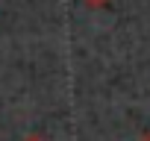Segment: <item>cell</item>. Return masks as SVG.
<instances>
[{"instance_id": "cell-1", "label": "cell", "mask_w": 150, "mask_h": 141, "mask_svg": "<svg viewBox=\"0 0 150 141\" xmlns=\"http://www.w3.org/2000/svg\"><path fill=\"white\" fill-rule=\"evenodd\" d=\"M86 6H91V9H100V6H106V3H112V0H83Z\"/></svg>"}, {"instance_id": "cell-3", "label": "cell", "mask_w": 150, "mask_h": 141, "mask_svg": "<svg viewBox=\"0 0 150 141\" xmlns=\"http://www.w3.org/2000/svg\"><path fill=\"white\" fill-rule=\"evenodd\" d=\"M141 141H150V132H144V135H141Z\"/></svg>"}, {"instance_id": "cell-2", "label": "cell", "mask_w": 150, "mask_h": 141, "mask_svg": "<svg viewBox=\"0 0 150 141\" xmlns=\"http://www.w3.org/2000/svg\"><path fill=\"white\" fill-rule=\"evenodd\" d=\"M24 141H47V138H41V135H27Z\"/></svg>"}]
</instances>
